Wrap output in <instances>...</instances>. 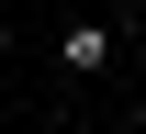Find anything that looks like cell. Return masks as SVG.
<instances>
[{
  "label": "cell",
  "instance_id": "2",
  "mask_svg": "<svg viewBox=\"0 0 146 134\" xmlns=\"http://www.w3.org/2000/svg\"><path fill=\"white\" fill-rule=\"evenodd\" d=\"M68 134H90V123H68Z\"/></svg>",
  "mask_w": 146,
  "mask_h": 134
},
{
  "label": "cell",
  "instance_id": "1",
  "mask_svg": "<svg viewBox=\"0 0 146 134\" xmlns=\"http://www.w3.org/2000/svg\"><path fill=\"white\" fill-rule=\"evenodd\" d=\"M56 67L68 78H101L112 67V22H68V34H56Z\"/></svg>",
  "mask_w": 146,
  "mask_h": 134
}]
</instances>
